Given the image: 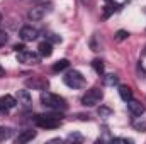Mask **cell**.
<instances>
[{"mask_svg": "<svg viewBox=\"0 0 146 144\" xmlns=\"http://www.w3.org/2000/svg\"><path fill=\"white\" fill-rule=\"evenodd\" d=\"M63 120V114H60L58 110H53V114H41L34 117V124L41 129H58L61 126Z\"/></svg>", "mask_w": 146, "mask_h": 144, "instance_id": "6da1fadb", "label": "cell"}, {"mask_svg": "<svg viewBox=\"0 0 146 144\" xmlns=\"http://www.w3.org/2000/svg\"><path fill=\"white\" fill-rule=\"evenodd\" d=\"M41 104L46 108H49V110H58V112L65 110V108L68 107V104H66L65 98H61L60 95H54L51 92H42L41 93Z\"/></svg>", "mask_w": 146, "mask_h": 144, "instance_id": "7a4b0ae2", "label": "cell"}, {"mask_svg": "<svg viewBox=\"0 0 146 144\" xmlns=\"http://www.w3.org/2000/svg\"><path fill=\"white\" fill-rule=\"evenodd\" d=\"M102 98H104V92H102L100 88L94 87V88L87 90V93L82 97V104H83L85 107H95L97 104L102 102Z\"/></svg>", "mask_w": 146, "mask_h": 144, "instance_id": "3957f363", "label": "cell"}, {"mask_svg": "<svg viewBox=\"0 0 146 144\" xmlns=\"http://www.w3.org/2000/svg\"><path fill=\"white\" fill-rule=\"evenodd\" d=\"M63 81L68 85V87H72V88H82V87H85V78H83V75L80 71H76V70H72V71H68L65 76H63Z\"/></svg>", "mask_w": 146, "mask_h": 144, "instance_id": "277c9868", "label": "cell"}, {"mask_svg": "<svg viewBox=\"0 0 146 144\" xmlns=\"http://www.w3.org/2000/svg\"><path fill=\"white\" fill-rule=\"evenodd\" d=\"M17 61L22 65H27V66H34L37 63H41V56H39V53L24 49V51L17 53Z\"/></svg>", "mask_w": 146, "mask_h": 144, "instance_id": "5b68a950", "label": "cell"}, {"mask_svg": "<svg viewBox=\"0 0 146 144\" xmlns=\"http://www.w3.org/2000/svg\"><path fill=\"white\" fill-rule=\"evenodd\" d=\"M51 12V3H39L36 7H33L27 14V17L31 20H42L48 14Z\"/></svg>", "mask_w": 146, "mask_h": 144, "instance_id": "8992f818", "label": "cell"}, {"mask_svg": "<svg viewBox=\"0 0 146 144\" xmlns=\"http://www.w3.org/2000/svg\"><path fill=\"white\" fill-rule=\"evenodd\" d=\"M19 36H21V39H22L24 42H29V41H34V39H37V36H39V31H37L36 27H33V26H24V27L21 29Z\"/></svg>", "mask_w": 146, "mask_h": 144, "instance_id": "52a82bcc", "label": "cell"}, {"mask_svg": "<svg viewBox=\"0 0 146 144\" xmlns=\"http://www.w3.org/2000/svg\"><path fill=\"white\" fill-rule=\"evenodd\" d=\"M127 110H129V114H131L133 117H141V115L145 114V105H143L141 102L131 98V100L127 102Z\"/></svg>", "mask_w": 146, "mask_h": 144, "instance_id": "ba28073f", "label": "cell"}, {"mask_svg": "<svg viewBox=\"0 0 146 144\" xmlns=\"http://www.w3.org/2000/svg\"><path fill=\"white\" fill-rule=\"evenodd\" d=\"M17 105V98L12 95H3L0 97V112H9Z\"/></svg>", "mask_w": 146, "mask_h": 144, "instance_id": "9c48e42d", "label": "cell"}, {"mask_svg": "<svg viewBox=\"0 0 146 144\" xmlns=\"http://www.w3.org/2000/svg\"><path fill=\"white\" fill-rule=\"evenodd\" d=\"M17 104H21L22 107H31V104H33V98H31V95H29V92L27 90H19L17 92Z\"/></svg>", "mask_w": 146, "mask_h": 144, "instance_id": "30bf717a", "label": "cell"}, {"mask_svg": "<svg viewBox=\"0 0 146 144\" xmlns=\"http://www.w3.org/2000/svg\"><path fill=\"white\" fill-rule=\"evenodd\" d=\"M37 49H39V56H41V58H49V56L53 54V46H51L49 41H42Z\"/></svg>", "mask_w": 146, "mask_h": 144, "instance_id": "8fae6325", "label": "cell"}, {"mask_svg": "<svg viewBox=\"0 0 146 144\" xmlns=\"http://www.w3.org/2000/svg\"><path fill=\"white\" fill-rule=\"evenodd\" d=\"M34 137H36V131H22V132L17 136L15 143H17V144H24V143H29V141H33Z\"/></svg>", "mask_w": 146, "mask_h": 144, "instance_id": "7c38bea8", "label": "cell"}, {"mask_svg": "<svg viewBox=\"0 0 146 144\" xmlns=\"http://www.w3.org/2000/svg\"><path fill=\"white\" fill-rule=\"evenodd\" d=\"M119 95H121V98H122L124 102H129V100L133 98V90H131L127 85H121V87H119Z\"/></svg>", "mask_w": 146, "mask_h": 144, "instance_id": "4fadbf2b", "label": "cell"}, {"mask_svg": "<svg viewBox=\"0 0 146 144\" xmlns=\"http://www.w3.org/2000/svg\"><path fill=\"white\" fill-rule=\"evenodd\" d=\"M26 85L27 87H33V88H37V90H42L48 85V81H44V80H27Z\"/></svg>", "mask_w": 146, "mask_h": 144, "instance_id": "5bb4252c", "label": "cell"}, {"mask_svg": "<svg viewBox=\"0 0 146 144\" xmlns=\"http://www.w3.org/2000/svg\"><path fill=\"white\" fill-rule=\"evenodd\" d=\"M117 83H119V78H117L114 73L104 75V85H107V87H114V85H117Z\"/></svg>", "mask_w": 146, "mask_h": 144, "instance_id": "9a60e30c", "label": "cell"}, {"mask_svg": "<svg viewBox=\"0 0 146 144\" xmlns=\"http://www.w3.org/2000/svg\"><path fill=\"white\" fill-rule=\"evenodd\" d=\"M70 66V63H68V59H60V61H56L54 65H53V71H63V70H66Z\"/></svg>", "mask_w": 146, "mask_h": 144, "instance_id": "2e32d148", "label": "cell"}, {"mask_svg": "<svg viewBox=\"0 0 146 144\" xmlns=\"http://www.w3.org/2000/svg\"><path fill=\"white\" fill-rule=\"evenodd\" d=\"M12 136V129L10 127H2L0 126V141H5Z\"/></svg>", "mask_w": 146, "mask_h": 144, "instance_id": "e0dca14e", "label": "cell"}, {"mask_svg": "<svg viewBox=\"0 0 146 144\" xmlns=\"http://www.w3.org/2000/svg\"><path fill=\"white\" fill-rule=\"evenodd\" d=\"M92 66H94V70H95L97 75H104V63H102L100 59H94Z\"/></svg>", "mask_w": 146, "mask_h": 144, "instance_id": "ac0fdd59", "label": "cell"}, {"mask_svg": "<svg viewBox=\"0 0 146 144\" xmlns=\"http://www.w3.org/2000/svg\"><path fill=\"white\" fill-rule=\"evenodd\" d=\"M133 127H134L136 131H139V132H145L146 131V122L145 120H134V122H133Z\"/></svg>", "mask_w": 146, "mask_h": 144, "instance_id": "d6986e66", "label": "cell"}, {"mask_svg": "<svg viewBox=\"0 0 146 144\" xmlns=\"http://www.w3.org/2000/svg\"><path fill=\"white\" fill-rule=\"evenodd\" d=\"M115 10H117V5H115V3L112 2L110 5H107V7H106V10H104V17L107 19V17H109L110 14H112V12H115Z\"/></svg>", "mask_w": 146, "mask_h": 144, "instance_id": "ffe728a7", "label": "cell"}, {"mask_svg": "<svg viewBox=\"0 0 146 144\" xmlns=\"http://www.w3.org/2000/svg\"><path fill=\"white\" fill-rule=\"evenodd\" d=\"M66 141H70V143H82L83 137H82L80 134H70V136L66 137Z\"/></svg>", "mask_w": 146, "mask_h": 144, "instance_id": "44dd1931", "label": "cell"}, {"mask_svg": "<svg viewBox=\"0 0 146 144\" xmlns=\"http://www.w3.org/2000/svg\"><path fill=\"white\" fill-rule=\"evenodd\" d=\"M127 37H129V32L127 31H117V34H115V39L117 41H124Z\"/></svg>", "mask_w": 146, "mask_h": 144, "instance_id": "7402d4cb", "label": "cell"}, {"mask_svg": "<svg viewBox=\"0 0 146 144\" xmlns=\"http://www.w3.org/2000/svg\"><path fill=\"white\" fill-rule=\"evenodd\" d=\"M7 41H9V34H7L5 31H0V48H2V46H5V44H7Z\"/></svg>", "mask_w": 146, "mask_h": 144, "instance_id": "603a6c76", "label": "cell"}, {"mask_svg": "<svg viewBox=\"0 0 146 144\" xmlns=\"http://www.w3.org/2000/svg\"><path fill=\"white\" fill-rule=\"evenodd\" d=\"M110 114H112V110L107 108V107H100L99 108V115H100V117H109Z\"/></svg>", "mask_w": 146, "mask_h": 144, "instance_id": "cb8c5ba5", "label": "cell"}, {"mask_svg": "<svg viewBox=\"0 0 146 144\" xmlns=\"http://www.w3.org/2000/svg\"><path fill=\"white\" fill-rule=\"evenodd\" d=\"M14 49H15L17 53H21V51H24V49H26V46H24V44H15V46H14Z\"/></svg>", "mask_w": 146, "mask_h": 144, "instance_id": "d4e9b609", "label": "cell"}, {"mask_svg": "<svg viewBox=\"0 0 146 144\" xmlns=\"http://www.w3.org/2000/svg\"><path fill=\"white\" fill-rule=\"evenodd\" d=\"M53 42H61V37L60 36H56V34H51V37H49Z\"/></svg>", "mask_w": 146, "mask_h": 144, "instance_id": "484cf974", "label": "cell"}, {"mask_svg": "<svg viewBox=\"0 0 146 144\" xmlns=\"http://www.w3.org/2000/svg\"><path fill=\"white\" fill-rule=\"evenodd\" d=\"M2 76H5V70H3V68L0 66V78H2Z\"/></svg>", "mask_w": 146, "mask_h": 144, "instance_id": "4316f807", "label": "cell"}, {"mask_svg": "<svg viewBox=\"0 0 146 144\" xmlns=\"http://www.w3.org/2000/svg\"><path fill=\"white\" fill-rule=\"evenodd\" d=\"M0 22H2V14H0Z\"/></svg>", "mask_w": 146, "mask_h": 144, "instance_id": "83f0119b", "label": "cell"}]
</instances>
